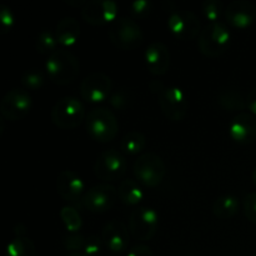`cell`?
Masks as SVG:
<instances>
[{
    "label": "cell",
    "mask_w": 256,
    "mask_h": 256,
    "mask_svg": "<svg viewBox=\"0 0 256 256\" xmlns=\"http://www.w3.org/2000/svg\"><path fill=\"white\" fill-rule=\"evenodd\" d=\"M150 90L158 96L162 114L170 122H180L185 118L189 108L185 92L178 86H165L159 80H152L149 84Z\"/></svg>",
    "instance_id": "cell-1"
},
{
    "label": "cell",
    "mask_w": 256,
    "mask_h": 256,
    "mask_svg": "<svg viewBox=\"0 0 256 256\" xmlns=\"http://www.w3.org/2000/svg\"><path fill=\"white\" fill-rule=\"evenodd\" d=\"M79 62L72 52L58 49L46 60V72L52 82L68 85L76 79L79 74Z\"/></svg>",
    "instance_id": "cell-2"
},
{
    "label": "cell",
    "mask_w": 256,
    "mask_h": 256,
    "mask_svg": "<svg viewBox=\"0 0 256 256\" xmlns=\"http://www.w3.org/2000/svg\"><path fill=\"white\" fill-rule=\"evenodd\" d=\"M232 42L229 28L222 22H210L200 32L198 46L202 54L209 58H218L226 52Z\"/></svg>",
    "instance_id": "cell-3"
},
{
    "label": "cell",
    "mask_w": 256,
    "mask_h": 256,
    "mask_svg": "<svg viewBox=\"0 0 256 256\" xmlns=\"http://www.w3.org/2000/svg\"><path fill=\"white\" fill-rule=\"evenodd\" d=\"M88 132L94 140L109 142L115 139L119 132V122L112 110L106 108H95L85 119Z\"/></svg>",
    "instance_id": "cell-4"
},
{
    "label": "cell",
    "mask_w": 256,
    "mask_h": 256,
    "mask_svg": "<svg viewBox=\"0 0 256 256\" xmlns=\"http://www.w3.org/2000/svg\"><path fill=\"white\" fill-rule=\"evenodd\" d=\"M110 42L122 50H132L139 46L144 39V34L135 20L130 18H118L109 29Z\"/></svg>",
    "instance_id": "cell-5"
},
{
    "label": "cell",
    "mask_w": 256,
    "mask_h": 256,
    "mask_svg": "<svg viewBox=\"0 0 256 256\" xmlns=\"http://www.w3.org/2000/svg\"><path fill=\"white\" fill-rule=\"evenodd\" d=\"M132 172L135 178L145 186L155 188L164 180L166 166L155 152H144L135 160Z\"/></svg>",
    "instance_id": "cell-6"
},
{
    "label": "cell",
    "mask_w": 256,
    "mask_h": 256,
    "mask_svg": "<svg viewBox=\"0 0 256 256\" xmlns=\"http://www.w3.org/2000/svg\"><path fill=\"white\" fill-rule=\"evenodd\" d=\"M85 116L82 102L74 96H64L56 102L52 110V120L62 129H74L79 126Z\"/></svg>",
    "instance_id": "cell-7"
},
{
    "label": "cell",
    "mask_w": 256,
    "mask_h": 256,
    "mask_svg": "<svg viewBox=\"0 0 256 256\" xmlns=\"http://www.w3.org/2000/svg\"><path fill=\"white\" fill-rule=\"evenodd\" d=\"M159 226V214L152 208L140 206L132 212L129 218V230L134 239L149 242L156 234Z\"/></svg>",
    "instance_id": "cell-8"
},
{
    "label": "cell",
    "mask_w": 256,
    "mask_h": 256,
    "mask_svg": "<svg viewBox=\"0 0 256 256\" xmlns=\"http://www.w3.org/2000/svg\"><path fill=\"white\" fill-rule=\"evenodd\" d=\"M126 159L122 152L109 149L99 155L94 165V172L98 179L104 182H115L126 172Z\"/></svg>",
    "instance_id": "cell-9"
},
{
    "label": "cell",
    "mask_w": 256,
    "mask_h": 256,
    "mask_svg": "<svg viewBox=\"0 0 256 256\" xmlns=\"http://www.w3.org/2000/svg\"><path fill=\"white\" fill-rule=\"evenodd\" d=\"M168 28L176 39L188 42L198 36L200 32V20L189 10H174L168 18Z\"/></svg>",
    "instance_id": "cell-10"
},
{
    "label": "cell",
    "mask_w": 256,
    "mask_h": 256,
    "mask_svg": "<svg viewBox=\"0 0 256 256\" xmlns=\"http://www.w3.org/2000/svg\"><path fill=\"white\" fill-rule=\"evenodd\" d=\"M32 109V96L28 90L15 89L10 90L0 102V112L2 116L10 122L22 119Z\"/></svg>",
    "instance_id": "cell-11"
},
{
    "label": "cell",
    "mask_w": 256,
    "mask_h": 256,
    "mask_svg": "<svg viewBox=\"0 0 256 256\" xmlns=\"http://www.w3.org/2000/svg\"><path fill=\"white\" fill-rule=\"evenodd\" d=\"M119 198L118 190L110 184H99L90 188L82 199V206L92 212H105L112 209Z\"/></svg>",
    "instance_id": "cell-12"
},
{
    "label": "cell",
    "mask_w": 256,
    "mask_h": 256,
    "mask_svg": "<svg viewBox=\"0 0 256 256\" xmlns=\"http://www.w3.org/2000/svg\"><path fill=\"white\" fill-rule=\"evenodd\" d=\"M112 92V79L102 72L88 75L80 86V95L89 102H100L109 99Z\"/></svg>",
    "instance_id": "cell-13"
},
{
    "label": "cell",
    "mask_w": 256,
    "mask_h": 256,
    "mask_svg": "<svg viewBox=\"0 0 256 256\" xmlns=\"http://www.w3.org/2000/svg\"><path fill=\"white\" fill-rule=\"evenodd\" d=\"M82 19L92 25H105L118 19V5L112 0H90L82 10Z\"/></svg>",
    "instance_id": "cell-14"
},
{
    "label": "cell",
    "mask_w": 256,
    "mask_h": 256,
    "mask_svg": "<svg viewBox=\"0 0 256 256\" xmlns=\"http://www.w3.org/2000/svg\"><path fill=\"white\" fill-rule=\"evenodd\" d=\"M230 138L235 142L246 145L256 139V116L252 112H240L232 120L229 126Z\"/></svg>",
    "instance_id": "cell-15"
},
{
    "label": "cell",
    "mask_w": 256,
    "mask_h": 256,
    "mask_svg": "<svg viewBox=\"0 0 256 256\" xmlns=\"http://www.w3.org/2000/svg\"><path fill=\"white\" fill-rule=\"evenodd\" d=\"M225 18L235 28L246 29L256 20V6L248 0H235L225 9Z\"/></svg>",
    "instance_id": "cell-16"
},
{
    "label": "cell",
    "mask_w": 256,
    "mask_h": 256,
    "mask_svg": "<svg viewBox=\"0 0 256 256\" xmlns=\"http://www.w3.org/2000/svg\"><path fill=\"white\" fill-rule=\"evenodd\" d=\"M84 188L82 178L72 170H64L58 175L56 190L60 196L66 202L75 204L82 200L84 196Z\"/></svg>",
    "instance_id": "cell-17"
},
{
    "label": "cell",
    "mask_w": 256,
    "mask_h": 256,
    "mask_svg": "<svg viewBox=\"0 0 256 256\" xmlns=\"http://www.w3.org/2000/svg\"><path fill=\"white\" fill-rule=\"evenodd\" d=\"M102 242L112 252H122L129 245V229L122 222H110L105 225L102 234Z\"/></svg>",
    "instance_id": "cell-18"
},
{
    "label": "cell",
    "mask_w": 256,
    "mask_h": 256,
    "mask_svg": "<svg viewBox=\"0 0 256 256\" xmlns=\"http://www.w3.org/2000/svg\"><path fill=\"white\" fill-rule=\"evenodd\" d=\"M145 62L152 75H164L170 66V52L166 45L160 42L150 44L145 52Z\"/></svg>",
    "instance_id": "cell-19"
},
{
    "label": "cell",
    "mask_w": 256,
    "mask_h": 256,
    "mask_svg": "<svg viewBox=\"0 0 256 256\" xmlns=\"http://www.w3.org/2000/svg\"><path fill=\"white\" fill-rule=\"evenodd\" d=\"M55 36L62 46H72L80 36V25L75 18L68 16L60 20L55 28Z\"/></svg>",
    "instance_id": "cell-20"
},
{
    "label": "cell",
    "mask_w": 256,
    "mask_h": 256,
    "mask_svg": "<svg viewBox=\"0 0 256 256\" xmlns=\"http://www.w3.org/2000/svg\"><path fill=\"white\" fill-rule=\"evenodd\" d=\"M218 104L226 112H242L248 108V102L244 95L236 89L226 88L218 92Z\"/></svg>",
    "instance_id": "cell-21"
},
{
    "label": "cell",
    "mask_w": 256,
    "mask_h": 256,
    "mask_svg": "<svg viewBox=\"0 0 256 256\" xmlns=\"http://www.w3.org/2000/svg\"><path fill=\"white\" fill-rule=\"evenodd\" d=\"M118 194H119L120 202L129 206L138 205L144 198L140 185L135 180L130 179H125L120 182L119 188H118Z\"/></svg>",
    "instance_id": "cell-22"
},
{
    "label": "cell",
    "mask_w": 256,
    "mask_h": 256,
    "mask_svg": "<svg viewBox=\"0 0 256 256\" xmlns=\"http://www.w3.org/2000/svg\"><path fill=\"white\" fill-rule=\"evenodd\" d=\"M240 202L238 198L232 195H222L215 200L212 205V212L219 219H230L239 212Z\"/></svg>",
    "instance_id": "cell-23"
},
{
    "label": "cell",
    "mask_w": 256,
    "mask_h": 256,
    "mask_svg": "<svg viewBox=\"0 0 256 256\" xmlns=\"http://www.w3.org/2000/svg\"><path fill=\"white\" fill-rule=\"evenodd\" d=\"M5 256H36V249L29 238L15 236L8 245Z\"/></svg>",
    "instance_id": "cell-24"
},
{
    "label": "cell",
    "mask_w": 256,
    "mask_h": 256,
    "mask_svg": "<svg viewBox=\"0 0 256 256\" xmlns=\"http://www.w3.org/2000/svg\"><path fill=\"white\" fill-rule=\"evenodd\" d=\"M146 145V139L140 132H130L124 135L122 140V152L128 155H136L144 150Z\"/></svg>",
    "instance_id": "cell-25"
},
{
    "label": "cell",
    "mask_w": 256,
    "mask_h": 256,
    "mask_svg": "<svg viewBox=\"0 0 256 256\" xmlns=\"http://www.w3.org/2000/svg\"><path fill=\"white\" fill-rule=\"evenodd\" d=\"M59 44L55 36V32L52 30H42L38 36L35 48L40 54H52L56 49V45Z\"/></svg>",
    "instance_id": "cell-26"
},
{
    "label": "cell",
    "mask_w": 256,
    "mask_h": 256,
    "mask_svg": "<svg viewBox=\"0 0 256 256\" xmlns=\"http://www.w3.org/2000/svg\"><path fill=\"white\" fill-rule=\"evenodd\" d=\"M60 218H62V222H64L65 228L69 232H78V230H80L82 225L80 214L72 206L62 208L60 210Z\"/></svg>",
    "instance_id": "cell-27"
},
{
    "label": "cell",
    "mask_w": 256,
    "mask_h": 256,
    "mask_svg": "<svg viewBox=\"0 0 256 256\" xmlns=\"http://www.w3.org/2000/svg\"><path fill=\"white\" fill-rule=\"evenodd\" d=\"M45 76L42 74V72L38 69L29 70V72H25L22 78V84L25 89L29 90H36L39 88H42L44 85Z\"/></svg>",
    "instance_id": "cell-28"
},
{
    "label": "cell",
    "mask_w": 256,
    "mask_h": 256,
    "mask_svg": "<svg viewBox=\"0 0 256 256\" xmlns=\"http://www.w3.org/2000/svg\"><path fill=\"white\" fill-rule=\"evenodd\" d=\"M202 10L204 16L210 20V22H216L222 12V4L219 0H206L202 2Z\"/></svg>",
    "instance_id": "cell-29"
},
{
    "label": "cell",
    "mask_w": 256,
    "mask_h": 256,
    "mask_svg": "<svg viewBox=\"0 0 256 256\" xmlns=\"http://www.w3.org/2000/svg\"><path fill=\"white\" fill-rule=\"evenodd\" d=\"M130 92L126 89H118L116 92H112L109 98V102L114 109L124 110L130 105Z\"/></svg>",
    "instance_id": "cell-30"
},
{
    "label": "cell",
    "mask_w": 256,
    "mask_h": 256,
    "mask_svg": "<svg viewBox=\"0 0 256 256\" xmlns=\"http://www.w3.org/2000/svg\"><path fill=\"white\" fill-rule=\"evenodd\" d=\"M85 242H86V239L79 232H70L62 239L65 249L72 252H80V250H84Z\"/></svg>",
    "instance_id": "cell-31"
},
{
    "label": "cell",
    "mask_w": 256,
    "mask_h": 256,
    "mask_svg": "<svg viewBox=\"0 0 256 256\" xmlns=\"http://www.w3.org/2000/svg\"><path fill=\"white\" fill-rule=\"evenodd\" d=\"M152 4L149 0H135L130 4V14L134 18H145L152 12Z\"/></svg>",
    "instance_id": "cell-32"
},
{
    "label": "cell",
    "mask_w": 256,
    "mask_h": 256,
    "mask_svg": "<svg viewBox=\"0 0 256 256\" xmlns=\"http://www.w3.org/2000/svg\"><path fill=\"white\" fill-rule=\"evenodd\" d=\"M14 14H12V9L6 5H2L0 6V32L2 34H6L12 30L14 26Z\"/></svg>",
    "instance_id": "cell-33"
},
{
    "label": "cell",
    "mask_w": 256,
    "mask_h": 256,
    "mask_svg": "<svg viewBox=\"0 0 256 256\" xmlns=\"http://www.w3.org/2000/svg\"><path fill=\"white\" fill-rule=\"evenodd\" d=\"M242 208H244L245 216L256 224V192H250L244 198Z\"/></svg>",
    "instance_id": "cell-34"
},
{
    "label": "cell",
    "mask_w": 256,
    "mask_h": 256,
    "mask_svg": "<svg viewBox=\"0 0 256 256\" xmlns=\"http://www.w3.org/2000/svg\"><path fill=\"white\" fill-rule=\"evenodd\" d=\"M102 239H100L96 235H92V236L86 238V242H85V246L82 252L86 256H96L100 254L102 246Z\"/></svg>",
    "instance_id": "cell-35"
},
{
    "label": "cell",
    "mask_w": 256,
    "mask_h": 256,
    "mask_svg": "<svg viewBox=\"0 0 256 256\" xmlns=\"http://www.w3.org/2000/svg\"><path fill=\"white\" fill-rule=\"evenodd\" d=\"M126 256H154V254H152V249L149 246L140 244L132 246Z\"/></svg>",
    "instance_id": "cell-36"
},
{
    "label": "cell",
    "mask_w": 256,
    "mask_h": 256,
    "mask_svg": "<svg viewBox=\"0 0 256 256\" xmlns=\"http://www.w3.org/2000/svg\"><path fill=\"white\" fill-rule=\"evenodd\" d=\"M246 102H248V108L250 109L252 114L256 116V86L252 88V92H249V95H248L246 98Z\"/></svg>",
    "instance_id": "cell-37"
},
{
    "label": "cell",
    "mask_w": 256,
    "mask_h": 256,
    "mask_svg": "<svg viewBox=\"0 0 256 256\" xmlns=\"http://www.w3.org/2000/svg\"><path fill=\"white\" fill-rule=\"evenodd\" d=\"M68 4L72 5V6H80V5H82V8L86 5L88 2H85V0H68Z\"/></svg>",
    "instance_id": "cell-38"
},
{
    "label": "cell",
    "mask_w": 256,
    "mask_h": 256,
    "mask_svg": "<svg viewBox=\"0 0 256 256\" xmlns=\"http://www.w3.org/2000/svg\"><path fill=\"white\" fill-rule=\"evenodd\" d=\"M66 256H86V255H85L84 252H70V254Z\"/></svg>",
    "instance_id": "cell-39"
},
{
    "label": "cell",
    "mask_w": 256,
    "mask_h": 256,
    "mask_svg": "<svg viewBox=\"0 0 256 256\" xmlns=\"http://www.w3.org/2000/svg\"><path fill=\"white\" fill-rule=\"evenodd\" d=\"M252 182H254V184L256 185V168H255L254 172H252Z\"/></svg>",
    "instance_id": "cell-40"
},
{
    "label": "cell",
    "mask_w": 256,
    "mask_h": 256,
    "mask_svg": "<svg viewBox=\"0 0 256 256\" xmlns=\"http://www.w3.org/2000/svg\"><path fill=\"white\" fill-rule=\"evenodd\" d=\"M186 256H192V255H186Z\"/></svg>",
    "instance_id": "cell-41"
},
{
    "label": "cell",
    "mask_w": 256,
    "mask_h": 256,
    "mask_svg": "<svg viewBox=\"0 0 256 256\" xmlns=\"http://www.w3.org/2000/svg\"><path fill=\"white\" fill-rule=\"evenodd\" d=\"M112 256H115V255H112Z\"/></svg>",
    "instance_id": "cell-42"
},
{
    "label": "cell",
    "mask_w": 256,
    "mask_h": 256,
    "mask_svg": "<svg viewBox=\"0 0 256 256\" xmlns=\"http://www.w3.org/2000/svg\"><path fill=\"white\" fill-rule=\"evenodd\" d=\"M255 256H256V254H255Z\"/></svg>",
    "instance_id": "cell-43"
}]
</instances>
